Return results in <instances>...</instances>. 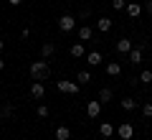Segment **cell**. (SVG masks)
I'll return each mask as SVG.
<instances>
[{
  "label": "cell",
  "mask_w": 152,
  "mask_h": 140,
  "mask_svg": "<svg viewBox=\"0 0 152 140\" xmlns=\"http://www.w3.org/2000/svg\"><path fill=\"white\" fill-rule=\"evenodd\" d=\"M28 71H31L33 81H46V79L51 76V66H48V61H46V59H43V61H33Z\"/></svg>",
  "instance_id": "6da1fadb"
},
{
  "label": "cell",
  "mask_w": 152,
  "mask_h": 140,
  "mask_svg": "<svg viewBox=\"0 0 152 140\" xmlns=\"http://www.w3.org/2000/svg\"><path fill=\"white\" fill-rule=\"evenodd\" d=\"M56 89H58V92H64V94H79L81 84H79V81H69V79H61V81H56Z\"/></svg>",
  "instance_id": "7a4b0ae2"
},
{
  "label": "cell",
  "mask_w": 152,
  "mask_h": 140,
  "mask_svg": "<svg viewBox=\"0 0 152 140\" xmlns=\"http://www.w3.org/2000/svg\"><path fill=\"white\" fill-rule=\"evenodd\" d=\"M117 138H119V140H132V138H134V125H132V122L117 125Z\"/></svg>",
  "instance_id": "3957f363"
},
{
  "label": "cell",
  "mask_w": 152,
  "mask_h": 140,
  "mask_svg": "<svg viewBox=\"0 0 152 140\" xmlns=\"http://www.w3.org/2000/svg\"><path fill=\"white\" fill-rule=\"evenodd\" d=\"M74 28H76V18H74V16H69V13H64V16L58 18V31L71 33Z\"/></svg>",
  "instance_id": "277c9868"
},
{
  "label": "cell",
  "mask_w": 152,
  "mask_h": 140,
  "mask_svg": "<svg viewBox=\"0 0 152 140\" xmlns=\"http://www.w3.org/2000/svg\"><path fill=\"white\" fill-rule=\"evenodd\" d=\"M76 38H79V41H91V38H94V28L86 26V23L79 26V28H76Z\"/></svg>",
  "instance_id": "5b68a950"
},
{
  "label": "cell",
  "mask_w": 152,
  "mask_h": 140,
  "mask_svg": "<svg viewBox=\"0 0 152 140\" xmlns=\"http://www.w3.org/2000/svg\"><path fill=\"white\" fill-rule=\"evenodd\" d=\"M127 59H129V64H132V66H140V64H142V59H145V49H142V46H140V49H132L129 54H127Z\"/></svg>",
  "instance_id": "8992f818"
},
{
  "label": "cell",
  "mask_w": 152,
  "mask_h": 140,
  "mask_svg": "<svg viewBox=\"0 0 152 140\" xmlns=\"http://www.w3.org/2000/svg\"><path fill=\"white\" fill-rule=\"evenodd\" d=\"M99 115H102V102H86V117H91V120H96Z\"/></svg>",
  "instance_id": "52a82bcc"
},
{
  "label": "cell",
  "mask_w": 152,
  "mask_h": 140,
  "mask_svg": "<svg viewBox=\"0 0 152 140\" xmlns=\"http://www.w3.org/2000/svg\"><path fill=\"white\" fill-rule=\"evenodd\" d=\"M31 97H33V99H43V97H46L43 81H33V84H31Z\"/></svg>",
  "instance_id": "ba28073f"
},
{
  "label": "cell",
  "mask_w": 152,
  "mask_h": 140,
  "mask_svg": "<svg viewBox=\"0 0 152 140\" xmlns=\"http://www.w3.org/2000/svg\"><path fill=\"white\" fill-rule=\"evenodd\" d=\"M112 26H114V21H112V18H107V16L96 21V31L99 33H109V31H112Z\"/></svg>",
  "instance_id": "9c48e42d"
},
{
  "label": "cell",
  "mask_w": 152,
  "mask_h": 140,
  "mask_svg": "<svg viewBox=\"0 0 152 140\" xmlns=\"http://www.w3.org/2000/svg\"><path fill=\"white\" fill-rule=\"evenodd\" d=\"M114 133H117V127H114L112 122H102V125H99V135H102L104 140H109Z\"/></svg>",
  "instance_id": "30bf717a"
},
{
  "label": "cell",
  "mask_w": 152,
  "mask_h": 140,
  "mask_svg": "<svg viewBox=\"0 0 152 140\" xmlns=\"http://www.w3.org/2000/svg\"><path fill=\"white\" fill-rule=\"evenodd\" d=\"M132 49H134L132 38H119V41H117V51H119V54H129Z\"/></svg>",
  "instance_id": "8fae6325"
},
{
  "label": "cell",
  "mask_w": 152,
  "mask_h": 140,
  "mask_svg": "<svg viewBox=\"0 0 152 140\" xmlns=\"http://www.w3.org/2000/svg\"><path fill=\"white\" fill-rule=\"evenodd\" d=\"M53 54H56V43L53 41H46L43 46H41V56H43V59H51Z\"/></svg>",
  "instance_id": "7c38bea8"
},
{
  "label": "cell",
  "mask_w": 152,
  "mask_h": 140,
  "mask_svg": "<svg viewBox=\"0 0 152 140\" xmlns=\"http://www.w3.org/2000/svg\"><path fill=\"white\" fill-rule=\"evenodd\" d=\"M102 61H104V56L99 54V51H89V54H86V64L89 66H99Z\"/></svg>",
  "instance_id": "4fadbf2b"
},
{
  "label": "cell",
  "mask_w": 152,
  "mask_h": 140,
  "mask_svg": "<svg viewBox=\"0 0 152 140\" xmlns=\"http://www.w3.org/2000/svg\"><path fill=\"white\" fill-rule=\"evenodd\" d=\"M71 56H74V59H81V56H86V49H84V41H76L74 46H71Z\"/></svg>",
  "instance_id": "5bb4252c"
},
{
  "label": "cell",
  "mask_w": 152,
  "mask_h": 140,
  "mask_svg": "<svg viewBox=\"0 0 152 140\" xmlns=\"http://www.w3.org/2000/svg\"><path fill=\"white\" fill-rule=\"evenodd\" d=\"M107 74L109 76H119L122 74V64L119 61H107Z\"/></svg>",
  "instance_id": "9a60e30c"
},
{
  "label": "cell",
  "mask_w": 152,
  "mask_h": 140,
  "mask_svg": "<svg viewBox=\"0 0 152 140\" xmlns=\"http://www.w3.org/2000/svg\"><path fill=\"white\" fill-rule=\"evenodd\" d=\"M127 16L129 18H140L142 16V5L140 3H127Z\"/></svg>",
  "instance_id": "2e32d148"
},
{
  "label": "cell",
  "mask_w": 152,
  "mask_h": 140,
  "mask_svg": "<svg viewBox=\"0 0 152 140\" xmlns=\"http://www.w3.org/2000/svg\"><path fill=\"white\" fill-rule=\"evenodd\" d=\"M71 138V127L69 125H58L56 127V140H69Z\"/></svg>",
  "instance_id": "e0dca14e"
},
{
  "label": "cell",
  "mask_w": 152,
  "mask_h": 140,
  "mask_svg": "<svg viewBox=\"0 0 152 140\" xmlns=\"http://www.w3.org/2000/svg\"><path fill=\"white\" fill-rule=\"evenodd\" d=\"M119 107L124 110V112H132V110H137L140 104H137V99H132V97H124V99L119 102Z\"/></svg>",
  "instance_id": "ac0fdd59"
},
{
  "label": "cell",
  "mask_w": 152,
  "mask_h": 140,
  "mask_svg": "<svg viewBox=\"0 0 152 140\" xmlns=\"http://www.w3.org/2000/svg\"><path fill=\"white\" fill-rule=\"evenodd\" d=\"M76 81H79V84H89V81H91V71L81 69L79 74H76Z\"/></svg>",
  "instance_id": "d6986e66"
},
{
  "label": "cell",
  "mask_w": 152,
  "mask_h": 140,
  "mask_svg": "<svg viewBox=\"0 0 152 140\" xmlns=\"http://www.w3.org/2000/svg\"><path fill=\"white\" fill-rule=\"evenodd\" d=\"M112 97H114V92L109 89V87H104V89H99V102H102V104H104V102H109Z\"/></svg>",
  "instance_id": "ffe728a7"
},
{
  "label": "cell",
  "mask_w": 152,
  "mask_h": 140,
  "mask_svg": "<svg viewBox=\"0 0 152 140\" xmlns=\"http://www.w3.org/2000/svg\"><path fill=\"white\" fill-rule=\"evenodd\" d=\"M13 112H15V110H13V104H3V110H0V117H3V120H10Z\"/></svg>",
  "instance_id": "44dd1931"
},
{
  "label": "cell",
  "mask_w": 152,
  "mask_h": 140,
  "mask_svg": "<svg viewBox=\"0 0 152 140\" xmlns=\"http://www.w3.org/2000/svg\"><path fill=\"white\" fill-rule=\"evenodd\" d=\"M140 84H152V69H145L140 74Z\"/></svg>",
  "instance_id": "7402d4cb"
},
{
  "label": "cell",
  "mask_w": 152,
  "mask_h": 140,
  "mask_svg": "<svg viewBox=\"0 0 152 140\" xmlns=\"http://www.w3.org/2000/svg\"><path fill=\"white\" fill-rule=\"evenodd\" d=\"M48 112H51L48 104H38V107H36V115H38V117H48Z\"/></svg>",
  "instance_id": "603a6c76"
},
{
  "label": "cell",
  "mask_w": 152,
  "mask_h": 140,
  "mask_svg": "<svg viewBox=\"0 0 152 140\" xmlns=\"http://www.w3.org/2000/svg\"><path fill=\"white\" fill-rule=\"evenodd\" d=\"M142 115H145L147 120L152 117V102H145V104H142Z\"/></svg>",
  "instance_id": "cb8c5ba5"
},
{
  "label": "cell",
  "mask_w": 152,
  "mask_h": 140,
  "mask_svg": "<svg viewBox=\"0 0 152 140\" xmlns=\"http://www.w3.org/2000/svg\"><path fill=\"white\" fill-rule=\"evenodd\" d=\"M112 8H114V10H124V8H127V0H112Z\"/></svg>",
  "instance_id": "d4e9b609"
},
{
  "label": "cell",
  "mask_w": 152,
  "mask_h": 140,
  "mask_svg": "<svg viewBox=\"0 0 152 140\" xmlns=\"http://www.w3.org/2000/svg\"><path fill=\"white\" fill-rule=\"evenodd\" d=\"M142 10H147V13H150V16H152V0H147L145 5H142Z\"/></svg>",
  "instance_id": "484cf974"
},
{
  "label": "cell",
  "mask_w": 152,
  "mask_h": 140,
  "mask_svg": "<svg viewBox=\"0 0 152 140\" xmlns=\"http://www.w3.org/2000/svg\"><path fill=\"white\" fill-rule=\"evenodd\" d=\"M28 36H31V28H23V31H20V38H23V41H26Z\"/></svg>",
  "instance_id": "4316f807"
},
{
  "label": "cell",
  "mask_w": 152,
  "mask_h": 140,
  "mask_svg": "<svg viewBox=\"0 0 152 140\" xmlns=\"http://www.w3.org/2000/svg\"><path fill=\"white\" fill-rule=\"evenodd\" d=\"M8 3H10L13 8H18V5H20V3H23V0H8Z\"/></svg>",
  "instance_id": "83f0119b"
},
{
  "label": "cell",
  "mask_w": 152,
  "mask_h": 140,
  "mask_svg": "<svg viewBox=\"0 0 152 140\" xmlns=\"http://www.w3.org/2000/svg\"><path fill=\"white\" fill-rule=\"evenodd\" d=\"M5 69V59H3V56H0V71Z\"/></svg>",
  "instance_id": "f1b7e54d"
},
{
  "label": "cell",
  "mask_w": 152,
  "mask_h": 140,
  "mask_svg": "<svg viewBox=\"0 0 152 140\" xmlns=\"http://www.w3.org/2000/svg\"><path fill=\"white\" fill-rule=\"evenodd\" d=\"M3 49H5V41H3V38H0V51H3Z\"/></svg>",
  "instance_id": "f546056e"
},
{
  "label": "cell",
  "mask_w": 152,
  "mask_h": 140,
  "mask_svg": "<svg viewBox=\"0 0 152 140\" xmlns=\"http://www.w3.org/2000/svg\"><path fill=\"white\" fill-rule=\"evenodd\" d=\"M150 102H152V97H150Z\"/></svg>",
  "instance_id": "4dcf8cb0"
}]
</instances>
